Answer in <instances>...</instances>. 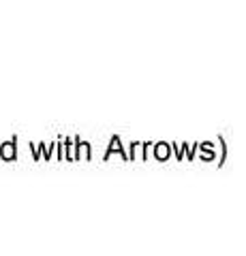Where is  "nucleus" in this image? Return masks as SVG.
Returning <instances> with one entry per match:
<instances>
[{"instance_id":"nucleus-1","label":"nucleus","mask_w":246,"mask_h":256,"mask_svg":"<svg viewBox=\"0 0 246 256\" xmlns=\"http://www.w3.org/2000/svg\"><path fill=\"white\" fill-rule=\"evenodd\" d=\"M3 154H5L7 158H11V156H13V148L9 146V148H7V150H3Z\"/></svg>"}]
</instances>
